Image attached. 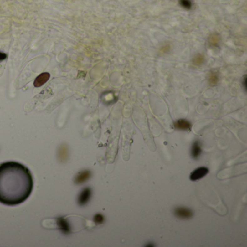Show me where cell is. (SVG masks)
<instances>
[{
    "mask_svg": "<svg viewBox=\"0 0 247 247\" xmlns=\"http://www.w3.org/2000/svg\"><path fill=\"white\" fill-rule=\"evenodd\" d=\"M175 216L181 219H189L193 215V212L191 209L184 207H178L175 209Z\"/></svg>",
    "mask_w": 247,
    "mask_h": 247,
    "instance_id": "cell-3",
    "label": "cell"
},
{
    "mask_svg": "<svg viewBox=\"0 0 247 247\" xmlns=\"http://www.w3.org/2000/svg\"><path fill=\"white\" fill-rule=\"evenodd\" d=\"M174 126L175 128L178 129V130L188 131L191 128V124L190 123V122L186 121V120L181 119L175 122L174 123Z\"/></svg>",
    "mask_w": 247,
    "mask_h": 247,
    "instance_id": "cell-5",
    "label": "cell"
},
{
    "mask_svg": "<svg viewBox=\"0 0 247 247\" xmlns=\"http://www.w3.org/2000/svg\"><path fill=\"white\" fill-rule=\"evenodd\" d=\"M91 176V172L89 170H84V171L78 173V175L75 178V183L77 184H80L86 182Z\"/></svg>",
    "mask_w": 247,
    "mask_h": 247,
    "instance_id": "cell-7",
    "label": "cell"
},
{
    "mask_svg": "<svg viewBox=\"0 0 247 247\" xmlns=\"http://www.w3.org/2000/svg\"><path fill=\"white\" fill-rule=\"evenodd\" d=\"M33 181L31 173L22 164L8 162L0 165V203L14 206L31 195Z\"/></svg>",
    "mask_w": 247,
    "mask_h": 247,
    "instance_id": "cell-1",
    "label": "cell"
},
{
    "mask_svg": "<svg viewBox=\"0 0 247 247\" xmlns=\"http://www.w3.org/2000/svg\"><path fill=\"white\" fill-rule=\"evenodd\" d=\"M91 195V191L89 188H86L81 191L78 197V204L80 205H84L89 202Z\"/></svg>",
    "mask_w": 247,
    "mask_h": 247,
    "instance_id": "cell-4",
    "label": "cell"
},
{
    "mask_svg": "<svg viewBox=\"0 0 247 247\" xmlns=\"http://www.w3.org/2000/svg\"><path fill=\"white\" fill-rule=\"evenodd\" d=\"M219 80L218 73L215 72H211L208 75V80L211 85H215Z\"/></svg>",
    "mask_w": 247,
    "mask_h": 247,
    "instance_id": "cell-11",
    "label": "cell"
},
{
    "mask_svg": "<svg viewBox=\"0 0 247 247\" xmlns=\"http://www.w3.org/2000/svg\"><path fill=\"white\" fill-rule=\"evenodd\" d=\"M220 39L218 34L214 33L212 34V36H210L209 39V43L212 47H218V44L220 42Z\"/></svg>",
    "mask_w": 247,
    "mask_h": 247,
    "instance_id": "cell-9",
    "label": "cell"
},
{
    "mask_svg": "<svg viewBox=\"0 0 247 247\" xmlns=\"http://www.w3.org/2000/svg\"><path fill=\"white\" fill-rule=\"evenodd\" d=\"M6 58H7V54L5 53L0 52V61L4 60V59H5Z\"/></svg>",
    "mask_w": 247,
    "mask_h": 247,
    "instance_id": "cell-15",
    "label": "cell"
},
{
    "mask_svg": "<svg viewBox=\"0 0 247 247\" xmlns=\"http://www.w3.org/2000/svg\"><path fill=\"white\" fill-rule=\"evenodd\" d=\"M170 50V46L169 44H167V45H165L163 46L160 49V52L162 53H164V54H165V53H167Z\"/></svg>",
    "mask_w": 247,
    "mask_h": 247,
    "instance_id": "cell-14",
    "label": "cell"
},
{
    "mask_svg": "<svg viewBox=\"0 0 247 247\" xmlns=\"http://www.w3.org/2000/svg\"><path fill=\"white\" fill-rule=\"evenodd\" d=\"M180 4L183 8L187 9V10H190L192 7V3H191V0H180Z\"/></svg>",
    "mask_w": 247,
    "mask_h": 247,
    "instance_id": "cell-12",
    "label": "cell"
},
{
    "mask_svg": "<svg viewBox=\"0 0 247 247\" xmlns=\"http://www.w3.org/2000/svg\"><path fill=\"white\" fill-rule=\"evenodd\" d=\"M49 77H50L49 73H41V74L39 75L38 77L36 78V80H34V86L36 87L41 86L49 79Z\"/></svg>",
    "mask_w": 247,
    "mask_h": 247,
    "instance_id": "cell-6",
    "label": "cell"
},
{
    "mask_svg": "<svg viewBox=\"0 0 247 247\" xmlns=\"http://www.w3.org/2000/svg\"><path fill=\"white\" fill-rule=\"evenodd\" d=\"M202 153V149L200 147L199 142L197 141L193 143L192 148H191V156L193 159H197Z\"/></svg>",
    "mask_w": 247,
    "mask_h": 247,
    "instance_id": "cell-8",
    "label": "cell"
},
{
    "mask_svg": "<svg viewBox=\"0 0 247 247\" xmlns=\"http://www.w3.org/2000/svg\"><path fill=\"white\" fill-rule=\"evenodd\" d=\"M204 62V57L202 54H196L193 58V64L196 66H200Z\"/></svg>",
    "mask_w": 247,
    "mask_h": 247,
    "instance_id": "cell-10",
    "label": "cell"
},
{
    "mask_svg": "<svg viewBox=\"0 0 247 247\" xmlns=\"http://www.w3.org/2000/svg\"><path fill=\"white\" fill-rule=\"evenodd\" d=\"M209 172V170L207 167H201L197 168V170H195L190 175V179L192 181H198L201 178H202L203 177H204Z\"/></svg>",
    "mask_w": 247,
    "mask_h": 247,
    "instance_id": "cell-2",
    "label": "cell"
},
{
    "mask_svg": "<svg viewBox=\"0 0 247 247\" xmlns=\"http://www.w3.org/2000/svg\"><path fill=\"white\" fill-rule=\"evenodd\" d=\"M94 222L97 224H101L104 222V217L102 214H96L95 216H94Z\"/></svg>",
    "mask_w": 247,
    "mask_h": 247,
    "instance_id": "cell-13",
    "label": "cell"
}]
</instances>
